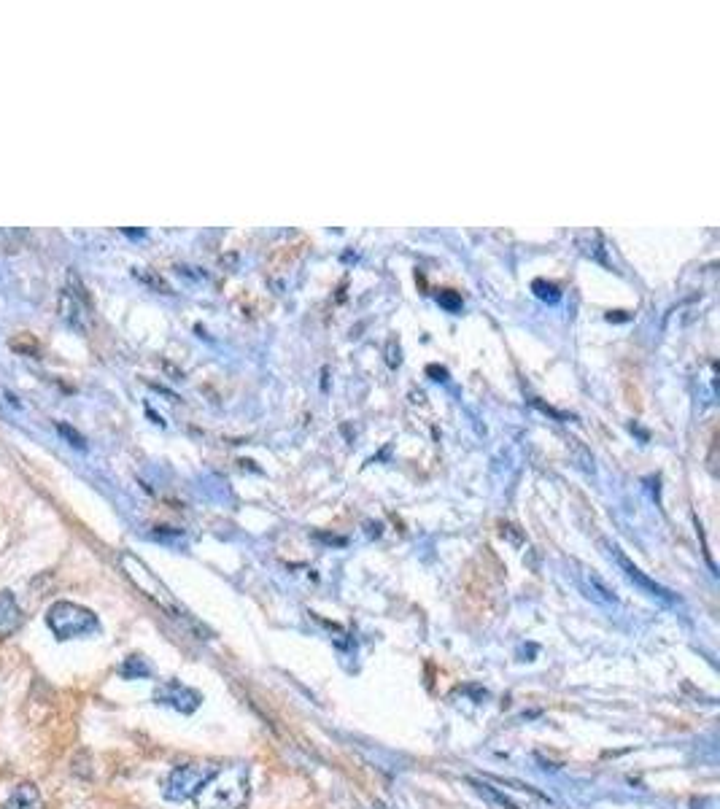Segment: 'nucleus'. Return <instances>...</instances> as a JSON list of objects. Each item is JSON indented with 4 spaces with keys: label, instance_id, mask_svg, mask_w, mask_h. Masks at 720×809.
I'll list each match as a JSON object with an SVG mask.
<instances>
[{
    "label": "nucleus",
    "instance_id": "f257e3e1",
    "mask_svg": "<svg viewBox=\"0 0 720 809\" xmlns=\"http://www.w3.org/2000/svg\"><path fill=\"white\" fill-rule=\"evenodd\" d=\"M251 796L249 766H219L216 774L195 796L197 809H246Z\"/></svg>",
    "mask_w": 720,
    "mask_h": 809
},
{
    "label": "nucleus",
    "instance_id": "f03ea898",
    "mask_svg": "<svg viewBox=\"0 0 720 809\" xmlns=\"http://www.w3.org/2000/svg\"><path fill=\"white\" fill-rule=\"evenodd\" d=\"M46 626L57 640H76L98 632V615L76 602H54L46 610Z\"/></svg>",
    "mask_w": 720,
    "mask_h": 809
},
{
    "label": "nucleus",
    "instance_id": "7ed1b4c3",
    "mask_svg": "<svg viewBox=\"0 0 720 809\" xmlns=\"http://www.w3.org/2000/svg\"><path fill=\"white\" fill-rule=\"evenodd\" d=\"M119 564H122V569H125L127 578L133 580V586L138 588L143 596H149L154 605H160L162 610H165L168 615H173V618H187L184 610L178 607L176 599H173V594L168 591V586H165V583H162V580L157 578L152 569L146 567L138 556H133V553H122Z\"/></svg>",
    "mask_w": 720,
    "mask_h": 809
},
{
    "label": "nucleus",
    "instance_id": "20e7f679",
    "mask_svg": "<svg viewBox=\"0 0 720 809\" xmlns=\"http://www.w3.org/2000/svg\"><path fill=\"white\" fill-rule=\"evenodd\" d=\"M216 764H181L168 774V780L162 785V793L168 801H187L195 799L200 788H203L216 774Z\"/></svg>",
    "mask_w": 720,
    "mask_h": 809
},
{
    "label": "nucleus",
    "instance_id": "39448f33",
    "mask_svg": "<svg viewBox=\"0 0 720 809\" xmlns=\"http://www.w3.org/2000/svg\"><path fill=\"white\" fill-rule=\"evenodd\" d=\"M154 699L160 704H168V707H173V710L178 712H195L197 707H200V702H203V696L197 694L195 688H189V685L178 683V680H168V683H162L157 691H154Z\"/></svg>",
    "mask_w": 720,
    "mask_h": 809
},
{
    "label": "nucleus",
    "instance_id": "423d86ee",
    "mask_svg": "<svg viewBox=\"0 0 720 809\" xmlns=\"http://www.w3.org/2000/svg\"><path fill=\"white\" fill-rule=\"evenodd\" d=\"M610 551H613V556H615V559H618V564H621V567H623V572H626V578H629V580H634V583H637V586H642V588H645V591H648L650 596H656V599H661V602H667V605H675V602H677V596L672 594V591H669V588L658 586L656 580H650L648 575H645V572H642L640 567H634L632 561L626 559V556H623V553L618 551V548H615V545H610Z\"/></svg>",
    "mask_w": 720,
    "mask_h": 809
},
{
    "label": "nucleus",
    "instance_id": "0eeeda50",
    "mask_svg": "<svg viewBox=\"0 0 720 809\" xmlns=\"http://www.w3.org/2000/svg\"><path fill=\"white\" fill-rule=\"evenodd\" d=\"M19 626H22V607L17 605V596L11 591H3L0 594V640L17 634Z\"/></svg>",
    "mask_w": 720,
    "mask_h": 809
},
{
    "label": "nucleus",
    "instance_id": "6e6552de",
    "mask_svg": "<svg viewBox=\"0 0 720 809\" xmlns=\"http://www.w3.org/2000/svg\"><path fill=\"white\" fill-rule=\"evenodd\" d=\"M60 311H63V319L68 321L73 329H81V332H84V329L89 327V313L81 294L65 289L63 297H60Z\"/></svg>",
    "mask_w": 720,
    "mask_h": 809
},
{
    "label": "nucleus",
    "instance_id": "1a4fd4ad",
    "mask_svg": "<svg viewBox=\"0 0 720 809\" xmlns=\"http://www.w3.org/2000/svg\"><path fill=\"white\" fill-rule=\"evenodd\" d=\"M3 809H44V799L33 783H19L6 799Z\"/></svg>",
    "mask_w": 720,
    "mask_h": 809
},
{
    "label": "nucleus",
    "instance_id": "9d476101",
    "mask_svg": "<svg viewBox=\"0 0 720 809\" xmlns=\"http://www.w3.org/2000/svg\"><path fill=\"white\" fill-rule=\"evenodd\" d=\"M119 675L127 677V680H138V677L152 675V667H149V664H146V661H143L141 656H130L125 661V664L119 667Z\"/></svg>",
    "mask_w": 720,
    "mask_h": 809
},
{
    "label": "nucleus",
    "instance_id": "9b49d317",
    "mask_svg": "<svg viewBox=\"0 0 720 809\" xmlns=\"http://www.w3.org/2000/svg\"><path fill=\"white\" fill-rule=\"evenodd\" d=\"M60 432H63V435H68L73 440V445H76V448H84V437L79 435V432H73L71 427H65V424H60Z\"/></svg>",
    "mask_w": 720,
    "mask_h": 809
}]
</instances>
